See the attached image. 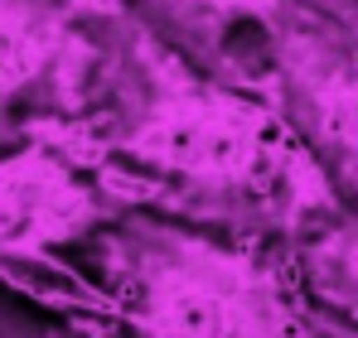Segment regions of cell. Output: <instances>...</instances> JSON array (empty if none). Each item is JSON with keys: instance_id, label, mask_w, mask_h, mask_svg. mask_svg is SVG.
<instances>
[{"instance_id": "52a82bcc", "label": "cell", "mask_w": 358, "mask_h": 338, "mask_svg": "<svg viewBox=\"0 0 358 338\" xmlns=\"http://www.w3.org/2000/svg\"><path fill=\"white\" fill-rule=\"evenodd\" d=\"M300 5H315V10H329V15H349V10H358V0H300Z\"/></svg>"}, {"instance_id": "6da1fadb", "label": "cell", "mask_w": 358, "mask_h": 338, "mask_svg": "<svg viewBox=\"0 0 358 338\" xmlns=\"http://www.w3.org/2000/svg\"><path fill=\"white\" fill-rule=\"evenodd\" d=\"M92 34L87 87L54 126L121 213L286 247L339 223L334 174L262 82L189 58L126 5H92Z\"/></svg>"}, {"instance_id": "3957f363", "label": "cell", "mask_w": 358, "mask_h": 338, "mask_svg": "<svg viewBox=\"0 0 358 338\" xmlns=\"http://www.w3.org/2000/svg\"><path fill=\"white\" fill-rule=\"evenodd\" d=\"M257 82L296 121L334 184H358V10L329 15L300 5L262 49Z\"/></svg>"}, {"instance_id": "7a4b0ae2", "label": "cell", "mask_w": 358, "mask_h": 338, "mask_svg": "<svg viewBox=\"0 0 358 338\" xmlns=\"http://www.w3.org/2000/svg\"><path fill=\"white\" fill-rule=\"evenodd\" d=\"M97 261L112 300V329L97 338H310L315 324L286 242L117 213Z\"/></svg>"}, {"instance_id": "277c9868", "label": "cell", "mask_w": 358, "mask_h": 338, "mask_svg": "<svg viewBox=\"0 0 358 338\" xmlns=\"http://www.w3.org/2000/svg\"><path fill=\"white\" fill-rule=\"evenodd\" d=\"M145 10L150 15L141 20H150L175 49L257 82L252 54L262 63V49L296 20L300 0H145Z\"/></svg>"}, {"instance_id": "5b68a950", "label": "cell", "mask_w": 358, "mask_h": 338, "mask_svg": "<svg viewBox=\"0 0 358 338\" xmlns=\"http://www.w3.org/2000/svg\"><path fill=\"white\" fill-rule=\"evenodd\" d=\"M305 295H315L329 314L358 319V227L329 223L296 247Z\"/></svg>"}, {"instance_id": "8992f818", "label": "cell", "mask_w": 358, "mask_h": 338, "mask_svg": "<svg viewBox=\"0 0 358 338\" xmlns=\"http://www.w3.org/2000/svg\"><path fill=\"white\" fill-rule=\"evenodd\" d=\"M310 338H358V319H339V314L320 319V314H315V324H310Z\"/></svg>"}]
</instances>
